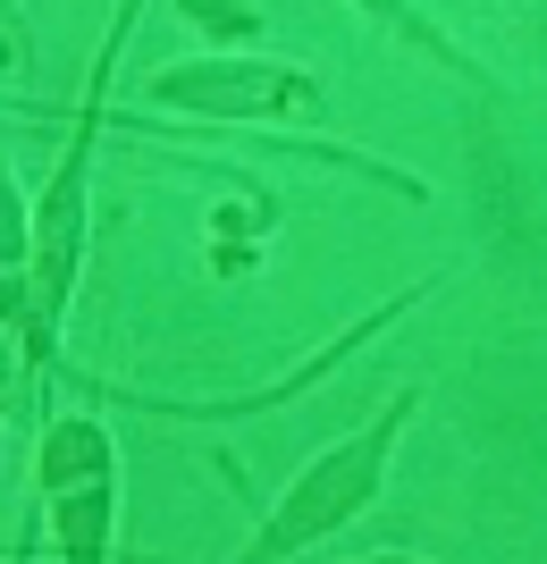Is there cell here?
Instances as JSON below:
<instances>
[{"label":"cell","instance_id":"1","mask_svg":"<svg viewBox=\"0 0 547 564\" xmlns=\"http://www.w3.org/2000/svg\"><path fill=\"white\" fill-rule=\"evenodd\" d=\"M413 413H422V388H396V397H387L371 422H354L346 438H329V447L311 455V464H295V480L270 497L262 531H253L237 556H244V564H286V556H311V547H329L337 531H354V522L387 497L396 438L413 430Z\"/></svg>","mask_w":547,"mask_h":564},{"label":"cell","instance_id":"2","mask_svg":"<svg viewBox=\"0 0 547 564\" xmlns=\"http://www.w3.org/2000/svg\"><path fill=\"white\" fill-rule=\"evenodd\" d=\"M143 101L152 110H186L203 127H320L329 118L320 76H304L295 59H262L244 43H211L194 59L152 68L143 76Z\"/></svg>","mask_w":547,"mask_h":564},{"label":"cell","instance_id":"3","mask_svg":"<svg viewBox=\"0 0 547 564\" xmlns=\"http://www.w3.org/2000/svg\"><path fill=\"white\" fill-rule=\"evenodd\" d=\"M34 506L51 556L101 564L119 547V438L101 413H51L34 438Z\"/></svg>","mask_w":547,"mask_h":564},{"label":"cell","instance_id":"4","mask_svg":"<svg viewBox=\"0 0 547 564\" xmlns=\"http://www.w3.org/2000/svg\"><path fill=\"white\" fill-rule=\"evenodd\" d=\"M0 329L18 337V388H25V362H34V337H43V304H34V212H25L18 177H9V152H0Z\"/></svg>","mask_w":547,"mask_h":564},{"label":"cell","instance_id":"5","mask_svg":"<svg viewBox=\"0 0 547 564\" xmlns=\"http://www.w3.org/2000/svg\"><path fill=\"white\" fill-rule=\"evenodd\" d=\"M346 9H354L362 25H380V34H396V43H405V51H422V59H438V68H447L455 85H480V94H497V76L480 68V59H472V51H463V43H455V34H447V25H438V18H429L422 0H346Z\"/></svg>","mask_w":547,"mask_h":564},{"label":"cell","instance_id":"6","mask_svg":"<svg viewBox=\"0 0 547 564\" xmlns=\"http://www.w3.org/2000/svg\"><path fill=\"white\" fill-rule=\"evenodd\" d=\"M194 25H211L219 43H253L262 34V9H244V0H177Z\"/></svg>","mask_w":547,"mask_h":564},{"label":"cell","instance_id":"7","mask_svg":"<svg viewBox=\"0 0 547 564\" xmlns=\"http://www.w3.org/2000/svg\"><path fill=\"white\" fill-rule=\"evenodd\" d=\"M18 397H25V388H9V379H0V438H9V422H18Z\"/></svg>","mask_w":547,"mask_h":564}]
</instances>
